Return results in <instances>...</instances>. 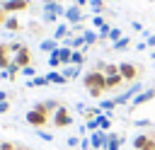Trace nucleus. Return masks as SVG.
<instances>
[{
    "mask_svg": "<svg viewBox=\"0 0 155 150\" xmlns=\"http://www.w3.org/2000/svg\"><path fill=\"white\" fill-rule=\"evenodd\" d=\"M82 82H85V87H87V92L97 99V97H102L104 92H107V75L104 73H99V70H90L85 77H82Z\"/></svg>",
    "mask_w": 155,
    "mask_h": 150,
    "instance_id": "nucleus-1",
    "label": "nucleus"
},
{
    "mask_svg": "<svg viewBox=\"0 0 155 150\" xmlns=\"http://www.w3.org/2000/svg\"><path fill=\"white\" fill-rule=\"evenodd\" d=\"M119 73H121V77L126 80V82H136L138 77H140V68L136 65V63H119Z\"/></svg>",
    "mask_w": 155,
    "mask_h": 150,
    "instance_id": "nucleus-2",
    "label": "nucleus"
},
{
    "mask_svg": "<svg viewBox=\"0 0 155 150\" xmlns=\"http://www.w3.org/2000/svg\"><path fill=\"white\" fill-rule=\"evenodd\" d=\"M51 123H53L56 128H65V126H70V123H73L70 111H68L65 106H58V109L53 111V116H51Z\"/></svg>",
    "mask_w": 155,
    "mask_h": 150,
    "instance_id": "nucleus-3",
    "label": "nucleus"
},
{
    "mask_svg": "<svg viewBox=\"0 0 155 150\" xmlns=\"http://www.w3.org/2000/svg\"><path fill=\"white\" fill-rule=\"evenodd\" d=\"M27 121H29L31 126H46V123L51 121V116H48L41 106H36V109H31V111L27 114Z\"/></svg>",
    "mask_w": 155,
    "mask_h": 150,
    "instance_id": "nucleus-4",
    "label": "nucleus"
},
{
    "mask_svg": "<svg viewBox=\"0 0 155 150\" xmlns=\"http://www.w3.org/2000/svg\"><path fill=\"white\" fill-rule=\"evenodd\" d=\"M140 92H143V82H133V85H131L124 94H119L114 102H116V104H126L128 99H136V94H140Z\"/></svg>",
    "mask_w": 155,
    "mask_h": 150,
    "instance_id": "nucleus-5",
    "label": "nucleus"
},
{
    "mask_svg": "<svg viewBox=\"0 0 155 150\" xmlns=\"http://www.w3.org/2000/svg\"><path fill=\"white\" fill-rule=\"evenodd\" d=\"M155 99V85L153 87H148V90H143L140 94H136V99L131 102L133 106H143V104H148V102H153Z\"/></svg>",
    "mask_w": 155,
    "mask_h": 150,
    "instance_id": "nucleus-6",
    "label": "nucleus"
},
{
    "mask_svg": "<svg viewBox=\"0 0 155 150\" xmlns=\"http://www.w3.org/2000/svg\"><path fill=\"white\" fill-rule=\"evenodd\" d=\"M94 70H99V73H104V75H116V73H119V63H104V60H99V63L94 65Z\"/></svg>",
    "mask_w": 155,
    "mask_h": 150,
    "instance_id": "nucleus-7",
    "label": "nucleus"
},
{
    "mask_svg": "<svg viewBox=\"0 0 155 150\" xmlns=\"http://www.w3.org/2000/svg\"><path fill=\"white\" fill-rule=\"evenodd\" d=\"M121 143H124L121 135H116V133H107V143H104V148H107V150H119Z\"/></svg>",
    "mask_w": 155,
    "mask_h": 150,
    "instance_id": "nucleus-8",
    "label": "nucleus"
},
{
    "mask_svg": "<svg viewBox=\"0 0 155 150\" xmlns=\"http://www.w3.org/2000/svg\"><path fill=\"white\" fill-rule=\"evenodd\" d=\"M124 82H126V80L121 77V73H116V75H107V92H109V90H119Z\"/></svg>",
    "mask_w": 155,
    "mask_h": 150,
    "instance_id": "nucleus-9",
    "label": "nucleus"
},
{
    "mask_svg": "<svg viewBox=\"0 0 155 150\" xmlns=\"http://www.w3.org/2000/svg\"><path fill=\"white\" fill-rule=\"evenodd\" d=\"M27 7H29L27 0H10L5 5V12H17V10H27Z\"/></svg>",
    "mask_w": 155,
    "mask_h": 150,
    "instance_id": "nucleus-10",
    "label": "nucleus"
},
{
    "mask_svg": "<svg viewBox=\"0 0 155 150\" xmlns=\"http://www.w3.org/2000/svg\"><path fill=\"white\" fill-rule=\"evenodd\" d=\"M104 143H107V133H104V131H97V133L92 135V145H94V148H102Z\"/></svg>",
    "mask_w": 155,
    "mask_h": 150,
    "instance_id": "nucleus-11",
    "label": "nucleus"
},
{
    "mask_svg": "<svg viewBox=\"0 0 155 150\" xmlns=\"http://www.w3.org/2000/svg\"><path fill=\"white\" fill-rule=\"evenodd\" d=\"M128 44H131V36H121L119 41H114V51H124L128 48Z\"/></svg>",
    "mask_w": 155,
    "mask_h": 150,
    "instance_id": "nucleus-12",
    "label": "nucleus"
},
{
    "mask_svg": "<svg viewBox=\"0 0 155 150\" xmlns=\"http://www.w3.org/2000/svg\"><path fill=\"white\" fill-rule=\"evenodd\" d=\"M97 121H99V128H102V131H109V126H111L109 116H97Z\"/></svg>",
    "mask_w": 155,
    "mask_h": 150,
    "instance_id": "nucleus-13",
    "label": "nucleus"
},
{
    "mask_svg": "<svg viewBox=\"0 0 155 150\" xmlns=\"http://www.w3.org/2000/svg\"><path fill=\"white\" fill-rule=\"evenodd\" d=\"M90 5H92V10H94V12H97V15H99V12H102V10H104V2H102V0H92V2H90Z\"/></svg>",
    "mask_w": 155,
    "mask_h": 150,
    "instance_id": "nucleus-14",
    "label": "nucleus"
},
{
    "mask_svg": "<svg viewBox=\"0 0 155 150\" xmlns=\"http://www.w3.org/2000/svg\"><path fill=\"white\" fill-rule=\"evenodd\" d=\"M121 36H124V34H121V29H111V31H109V41H119Z\"/></svg>",
    "mask_w": 155,
    "mask_h": 150,
    "instance_id": "nucleus-15",
    "label": "nucleus"
},
{
    "mask_svg": "<svg viewBox=\"0 0 155 150\" xmlns=\"http://www.w3.org/2000/svg\"><path fill=\"white\" fill-rule=\"evenodd\" d=\"M82 39H85V44L90 46V44H94V41H97V34H94V31H87V34H85Z\"/></svg>",
    "mask_w": 155,
    "mask_h": 150,
    "instance_id": "nucleus-16",
    "label": "nucleus"
},
{
    "mask_svg": "<svg viewBox=\"0 0 155 150\" xmlns=\"http://www.w3.org/2000/svg\"><path fill=\"white\" fill-rule=\"evenodd\" d=\"M70 63H75V65H80V63H82V53H78V51H73V58H70Z\"/></svg>",
    "mask_w": 155,
    "mask_h": 150,
    "instance_id": "nucleus-17",
    "label": "nucleus"
},
{
    "mask_svg": "<svg viewBox=\"0 0 155 150\" xmlns=\"http://www.w3.org/2000/svg\"><path fill=\"white\" fill-rule=\"evenodd\" d=\"M114 106H116V102H114V99H111V102H102V109H104V111H111Z\"/></svg>",
    "mask_w": 155,
    "mask_h": 150,
    "instance_id": "nucleus-18",
    "label": "nucleus"
},
{
    "mask_svg": "<svg viewBox=\"0 0 155 150\" xmlns=\"http://www.w3.org/2000/svg\"><path fill=\"white\" fill-rule=\"evenodd\" d=\"M68 17H70V19H80V10H78V7H73V10L68 12Z\"/></svg>",
    "mask_w": 155,
    "mask_h": 150,
    "instance_id": "nucleus-19",
    "label": "nucleus"
},
{
    "mask_svg": "<svg viewBox=\"0 0 155 150\" xmlns=\"http://www.w3.org/2000/svg\"><path fill=\"white\" fill-rule=\"evenodd\" d=\"M150 123H153V121H150V119H138V121H136V126H140V128H143V126H145V128H148V126H150Z\"/></svg>",
    "mask_w": 155,
    "mask_h": 150,
    "instance_id": "nucleus-20",
    "label": "nucleus"
},
{
    "mask_svg": "<svg viewBox=\"0 0 155 150\" xmlns=\"http://www.w3.org/2000/svg\"><path fill=\"white\" fill-rule=\"evenodd\" d=\"M145 44H148V48H155V34H150V36L145 39Z\"/></svg>",
    "mask_w": 155,
    "mask_h": 150,
    "instance_id": "nucleus-21",
    "label": "nucleus"
},
{
    "mask_svg": "<svg viewBox=\"0 0 155 150\" xmlns=\"http://www.w3.org/2000/svg\"><path fill=\"white\" fill-rule=\"evenodd\" d=\"M7 27H10V29H17L19 22H17V19H7Z\"/></svg>",
    "mask_w": 155,
    "mask_h": 150,
    "instance_id": "nucleus-22",
    "label": "nucleus"
},
{
    "mask_svg": "<svg viewBox=\"0 0 155 150\" xmlns=\"http://www.w3.org/2000/svg\"><path fill=\"white\" fill-rule=\"evenodd\" d=\"M0 150H17V148H15L12 143H2V145H0Z\"/></svg>",
    "mask_w": 155,
    "mask_h": 150,
    "instance_id": "nucleus-23",
    "label": "nucleus"
},
{
    "mask_svg": "<svg viewBox=\"0 0 155 150\" xmlns=\"http://www.w3.org/2000/svg\"><path fill=\"white\" fill-rule=\"evenodd\" d=\"M133 31H143V24L140 22H133Z\"/></svg>",
    "mask_w": 155,
    "mask_h": 150,
    "instance_id": "nucleus-24",
    "label": "nucleus"
},
{
    "mask_svg": "<svg viewBox=\"0 0 155 150\" xmlns=\"http://www.w3.org/2000/svg\"><path fill=\"white\" fill-rule=\"evenodd\" d=\"M136 48H138V51H145V48H148V44H145V41H140V44H136Z\"/></svg>",
    "mask_w": 155,
    "mask_h": 150,
    "instance_id": "nucleus-25",
    "label": "nucleus"
},
{
    "mask_svg": "<svg viewBox=\"0 0 155 150\" xmlns=\"http://www.w3.org/2000/svg\"><path fill=\"white\" fill-rule=\"evenodd\" d=\"M2 19H5V12H2V10H0V22H2Z\"/></svg>",
    "mask_w": 155,
    "mask_h": 150,
    "instance_id": "nucleus-26",
    "label": "nucleus"
},
{
    "mask_svg": "<svg viewBox=\"0 0 155 150\" xmlns=\"http://www.w3.org/2000/svg\"><path fill=\"white\" fill-rule=\"evenodd\" d=\"M150 58H153V60H155V51H153V56H150Z\"/></svg>",
    "mask_w": 155,
    "mask_h": 150,
    "instance_id": "nucleus-27",
    "label": "nucleus"
}]
</instances>
